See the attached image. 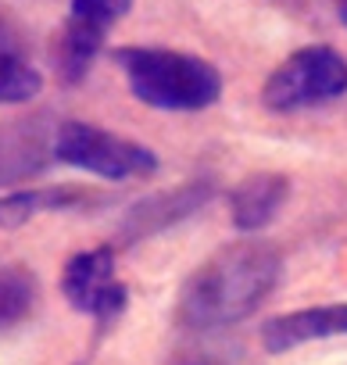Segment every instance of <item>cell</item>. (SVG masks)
I'll return each mask as SVG.
<instances>
[{
    "mask_svg": "<svg viewBox=\"0 0 347 365\" xmlns=\"http://www.w3.org/2000/svg\"><path fill=\"white\" fill-rule=\"evenodd\" d=\"M283 276V258L269 240H237L204 258L183 283L176 319L187 329L212 333L254 315Z\"/></svg>",
    "mask_w": 347,
    "mask_h": 365,
    "instance_id": "cell-1",
    "label": "cell"
},
{
    "mask_svg": "<svg viewBox=\"0 0 347 365\" xmlns=\"http://www.w3.org/2000/svg\"><path fill=\"white\" fill-rule=\"evenodd\" d=\"M115 65L125 72L140 104L157 111H204L222 97V76L212 61L161 47H118Z\"/></svg>",
    "mask_w": 347,
    "mask_h": 365,
    "instance_id": "cell-2",
    "label": "cell"
},
{
    "mask_svg": "<svg viewBox=\"0 0 347 365\" xmlns=\"http://www.w3.org/2000/svg\"><path fill=\"white\" fill-rule=\"evenodd\" d=\"M54 158L100 179H143L157 172V154L150 147L90 122H61L54 129Z\"/></svg>",
    "mask_w": 347,
    "mask_h": 365,
    "instance_id": "cell-3",
    "label": "cell"
},
{
    "mask_svg": "<svg viewBox=\"0 0 347 365\" xmlns=\"http://www.w3.org/2000/svg\"><path fill=\"white\" fill-rule=\"evenodd\" d=\"M347 93V58L333 47L294 51L261 86L269 111H304Z\"/></svg>",
    "mask_w": 347,
    "mask_h": 365,
    "instance_id": "cell-4",
    "label": "cell"
},
{
    "mask_svg": "<svg viewBox=\"0 0 347 365\" xmlns=\"http://www.w3.org/2000/svg\"><path fill=\"white\" fill-rule=\"evenodd\" d=\"M61 294L76 312L97 319V326H111L129 301L125 283L115 279V251L93 247L72 255L61 272Z\"/></svg>",
    "mask_w": 347,
    "mask_h": 365,
    "instance_id": "cell-5",
    "label": "cell"
},
{
    "mask_svg": "<svg viewBox=\"0 0 347 365\" xmlns=\"http://www.w3.org/2000/svg\"><path fill=\"white\" fill-rule=\"evenodd\" d=\"M133 11V0H72L65 33L58 40V72L65 83H79L104 47L115 22Z\"/></svg>",
    "mask_w": 347,
    "mask_h": 365,
    "instance_id": "cell-6",
    "label": "cell"
},
{
    "mask_svg": "<svg viewBox=\"0 0 347 365\" xmlns=\"http://www.w3.org/2000/svg\"><path fill=\"white\" fill-rule=\"evenodd\" d=\"M212 194H215L212 179H190L176 190L154 194V197H147V201H140L125 212V219L118 226V237L125 244H140L154 233H165L168 226H176V222L190 219L194 212H201L212 201Z\"/></svg>",
    "mask_w": 347,
    "mask_h": 365,
    "instance_id": "cell-7",
    "label": "cell"
},
{
    "mask_svg": "<svg viewBox=\"0 0 347 365\" xmlns=\"http://www.w3.org/2000/svg\"><path fill=\"white\" fill-rule=\"evenodd\" d=\"M329 336H347V304L301 308V312L276 315L261 326V347L269 354H283L301 344H315V340H329Z\"/></svg>",
    "mask_w": 347,
    "mask_h": 365,
    "instance_id": "cell-8",
    "label": "cell"
},
{
    "mask_svg": "<svg viewBox=\"0 0 347 365\" xmlns=\"http://www.w3.org/2000/svg\"><path fill=\"white\" fill-rule=\"evenodd\" d=\"M54 161V133L40 122L0 125V187L33 179Z\"/></svg>",
    "mask_w": 347,
    "mask_h": 365,
    "instance_id": "cell-9",
    "label": "cell"
},
{
    "mask_svg": "<svg viewBox=\"0 0 347 365\" xmlns=\"http://www.w3.org/2000/svg\"><path fill=\"white\" fill-rule=\"evenodd\" d=\"M290 197V179L279 172H254L229 190V215L240 233H258L283 212Z\"/></svg>",
    "mask_w": 347,
    "mask_h": 365,
    "instance_id": "cell-10",
    "label": "cell"
},
{
    "mask_svg": "<svg viewBox=\"0 0 347 365\" xmlns=\"http://www.w3.org/2000/svg\"><path fill=\"white\" fill-rule=\"evenodd\" d=\"M90 194L72 190V187H51V190H11L0 197V230H19L29 219L43 212H68L86 205Z\"/></svg>",
    "mask_w": 347,
    "mask_h": 365,
    "instance_id": "cell-11",
    "label": "cell"
},
{
    "mask_svg": "<svg viewBox=\"0 0 347 365\" xmlns=\"http://www.w3.org/2000/svg\"><path fill=\"white\" fill-rule=\"evenodd\" d=\"M40 297V283L26 265H0V329L22 322Z\"/></svg>",
    "mask_w": 347,
    "mask_h": 365,
    "instance_id": "cell-12",
    "label": "cell"
},
{
    "mask_svg": "<svg viewBox=\"0 0 347 365\" xmlns=\"http://www.w3.org/2000/svg\"><path fill=\"white\" fill-rule=\"evenodd\" d=\"M43 90V76L19 54H0V104H26Z\"/></svg>",
    "mask_w": 347,
    "mask_h": 365,
    "instance_id": "cell-13",
    "label": "cell"
},
{
    "mask_svg": "<svg viewBox=\"0 0 347 365\" xmlns=\"http://www.w3.org/2000/svg\"><path fill=\"white\" fill-rule=\"evenodd\" d=\"M168 365H237V361L222 358V351H180Z\"/></svg>",
    "mask_w": 347,
    "mask_h": 365,
    "instance_id": "cell-14",
    "label": "cell"
},
{
    "mask_svg": "<svg viewBox=\"0 0 347 365\" xmlns=\"http://www.w3.org/2000/svg\"><path fill=\"white\" fill-rule=\"evenodd\" d=\"M340 22H343V26H347V4H343V8H340Z\"/></svg>",
    "mask_w": 347,
    "mask_h": 365,
    "instance_id": "cell-15",
    "label": "cell"
}]
</instances>
